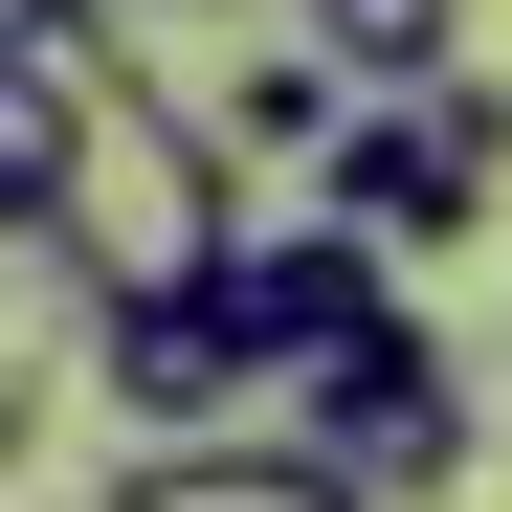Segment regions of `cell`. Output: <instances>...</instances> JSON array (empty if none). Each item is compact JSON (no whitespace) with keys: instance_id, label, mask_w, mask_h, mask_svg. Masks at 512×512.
Returning a JSON list of instances; mask_svg holds the SVG:
<instances>
[{"instance_id":"cell-7","label":"cell","mask_w":512,"mask_h":512,"mask_svg":"<svg viewBox=\"0 0 512 512\" xmlns=\"http://www.w3.org/2000/svg\"><path fill=\"white\" fill-rule=\"evenodd\" d=\"M134 67H156V45H134V0H0V90H23L45 134L90 112V90H134Z\"/></svg>"},{"instance_id":"cell-8","label":"cell","mask_w":512,"mask_h":512,"mask_svg":"<svg viewBox=\"0 0 512 512\" xmlns=\"http://www.w3.org/2000/svg\"><path fill=\"white\" fill-rule=\"evenodd\" d=\"M334 45V90H423V67H468V0H290Z\"/></svg>"},{"instance_id":"cell-2","label":"cell","mask_w":512,"mask_h":512,"mask_svg":"<svg viewBox=\"0 0 512 512\" xmlns=\"http://www.w3.org/2000/svg\"><path fill=\"white\" fill-rule=\"evenodd\" d=\"M312 201L379 223L401 268H423V245H490V201H512V90H490V67L357 90V112H334V156H312Z\"/></svg>"},{"instance_id":"cell-4","label":"cell","mask_w":512,"mask_h":512,"mask_svg":"<svg viewBox=\"0 0 512 512\" xmlns=\"http://www.w3.org/2000/svg\"><path fill=\"white\" fill-rule=\"evenodd\" d=\"M290 423L334 446V490H468V357H446L423 312L334 334V357L290 379Z\"/></svg>"},{"instance_id":"cell-3","label":"cell","mask_w":512,"mask_h":512,"mask_svg":"<svg viewBox=\"0 0 512 512\" xmlns=\"http://www.w3.org/2000/svg\"><path fill=\"white\" fill-rule=\"evenodd\" d=\"M67 312H90V401H112V446H179V423H245V401H268V334H245L223 268L67 290Z\"/></svg>"},{"instance_id":"cell-9","label":"cell","mask_w":512,"mask_h":512,"mask_svg":"<svg viewBox=\"0 0 512 512\" xmlns=\"http://www.w3.org/2000/svg\"><path fill=\"white\" fill-rule=\"evenodd\" d=\"M0 268H45V290H67V134H45L23 90H0Z\"/></svg>"},{"instance_id":"cell-1","label":"cell","mask_w":512,"mask_h":512,"mask_svg":"<svg viewBox=\"0 0 512 512\" xmlns=\"http://www.w3.org/2000/svg\"><path fill=\"white\" fill-rule=\"evenodd\" d=\"M223 223H245V156H223V112H179L156 67L67 112V290H156V268H223Z\"/></svg>"},{"instance_id":"cell-6","label":"cell","mask_w":512,"mask_h":512,"mask_svg":"<svg viewBox=\"0 0 512 512\" xmlns=\"http://www.w3.org/2000/svg\"><path fill=\"white\" fill-rule=\"evenodd\" d=\"M201 112H223V156H245V179H312V156H334V112H357V90H334V45L290 23V45H245V67H223Z\"/></svg>"},{"instance_id":"cell-5","label":"cell","mask_w":512,"mask_h":512,"mask_svg":"<svg viewBox=\"0 0 512 512\" xmlns=\"http://www.w3.org/2000/svg\"><path fill=\"white\" fill-rule=\"evenodd\" d=\"M223 290H245L268 401H290L334 334H379V312H401V245H379V223H334V201H312V223H223Z\"/></svg>"}]
</instances>
